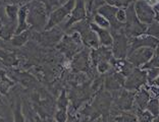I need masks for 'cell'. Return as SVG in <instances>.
<instances>
[{
	"label": "cell",
	"mask_w": 159,
	"mask_h": 122,
	"mask_svg": "<svg viewBox=\"0 0 159 122\" xmlns=\"http://www.w3.org/2000/svg\"><path fill=\"white\" fill-rule=\"evenodd\" d=\"M125 11H126V20L125 27L122 28L124 34L129 38L139 37V36L145 35L148 30V26L141 23L138 17H137L134 3L129 7H126Z\"/></svg>",
	"instance_id": "cell-1"
},
{
	"label": "cell",
	"mask_w": 159,
	"mask_h": 122,
	"mask_svg": "<svg viewBox=\"0 0 159 122\" xmlns=\"http://www.w3.org/2000/svg\"><path fill=\"white\" fill-rule=\"evenodd\" d=\"M48 11L45 5L39 0H34L29 3L28 11V24L31 28H45L47 21H48Z\"/></svg>",
	"instance_id": "cell-2"
},
{
	"label": "cell",
	"mask_w": 159,
	"mask_h": 122,
	"mask_svg": "<svg viewBox=\"0 0 159 122\" xmlns=\"http://www.w3.org/2000/svg\"><path fill=\"white\" fill-rule=\"evenodd\" d=\"M70 30L68 31V33H73V32H77V33L81 36L82 41L86 45L87 47H91L92 49H97L100 47L99 39L97 34L92 30L91 23L87 21L86 20L79 21V23L75 24L74 26H71Z\"/></svg>",
	"instance_id": "cell-3"
},
{
	"label": "cell",
	"mask_w": 159,
	"mask_h": 122,
	"mask_svg": "<svg viewBox=\"0 0 159 122\" xmlns=\"http://www.w3.org/2000/svg\"><path fill=\"white\" fill-rule=\"evenodd\" d=\"M70 35L63 36L62 39L58 43V49L64 53L68 59H71L83 50V41L82 38L77 32L68 33Z\"/></svg>",
	"instance_id": "cell-4"
},
{
	"label": "cell",
	"mask_w": 159,
	"mask_h": 122,
	"mask_svg": "<svg viewBox=\"0 0 159 122\" xmlns=\"http://www.w3.org/2000/svg\"><path fill=\"white\" fill-rule=\"evenodd\" d=\"M92 63L97 67L99 72L104 73L110 69V60L112 59V51L109 47H99L97 49H92L90 53Z\"/></svg>",
	"instance_id": "cell-5"
},
{
	"label": "cell",
	"mask_w": 159,
	"mask_h": 122,
	"mask_svg": "<svg viewBox=\"0 0 159 122\" xmlns=\"http://www.w3.org/2000/svg\"><path fill=\"white\" fill-rule=\"evenodd\" d=\"M111 35L113 38V43L111 46L113 57L116 59L126 58L129 49V38L124 34L122 30L111 31Z\"/></svg>",
	"instance_id": "cell-6"
},
{
	"label": "cell",
	"mask_w": 159,
	"mask_h": 122,
	"mask_svg": "<svg viewBox=\"0 0 159 122\" xmlns=\"http://www.w3.org/2000/svg\"><path fill=\"white\" fill-rule=\"evenodd\" d=\"M75 0H67L63 5H61L57 9L54 10L53 12L49 14L48 21L44 30H51V28H55L56 26H58L59 24H61L62 21L70 16V14L71 12V10L75 7Z\"/></svg>",
	"instance_id": "cell-7"
},
{
	"label": "cell",
	"mask_w": 159,
	"mask_h": 122,
	"mask_svg": "<svg viewBox=\"0 0 159 122\" xmlns=\"http://www.w3.org/2000/svg\"><path fill=\"white\" fill-rule=\"evenodd\" d=\"M148 84L147 71L140 67H135L134 70L125 77L124 88L129 92H138Z\"/></svg>",
	"instance_id": "cell-8"
},
{
	"label": "cell",
	"mask_w": 159,
	"mask_h": 122,
	"mask_svg": "<svg viewBox=\"0 0 159 122\" xmlns=\"http://www.w3.org/2000/svg\"><path fill=\"white\" fill-rule=\"evenodd\" d=\"M134 7H135V11L137 14V17L139 19L141 23L150 26L153 23H155V15L156 12L146 0H137L134 2Z\"/></svg>",
	"instance_id": "cell-9"
},
{
	"label": "cell",
	"mask_w": 159,
	"mask_h": 122,
	"mask_svg": "<svg viewBox=\"0 0 159 122\" xmlns=\"http://www.w3.org/2000/svg\"><path fill=\"white\" fill-rule=\"evenodd\" d=\"M154 52L155 49L152 48H138L134 51L129 52L126 59L129 60V62L133 64L134 67H142L147 62H149L154 55Z\"/></svg>",
	"instance_id": "cell-10"
},
{
	"label": "cell",
	"mask_w": 159,
	"mask_h": 122,
	"mask_svg": "<svg viewBox=\"0 0 159 122\" xmlns=\"http://www.w3.org/2000/svg\"><path fill=\"white\" fill-rule=\"evenodd\" d=\"M118 8L117 7L108 5V4H103L101 5L98 9H97V13L103 15L105 19L109 21L111 31H120L122 28L125 27V24L119 23L116 19V12Z\"/></svg>",
	"instance_id": "cell-11"
},
{
	"label": "cell",
	"mask_w": 159,
	"mask_h": 122,
	"mask_svg": "<svg viewBox=\"0 0 159 122\" xmlns=\"http://www.w3.org/2000/svg\"><path fill=\"white\" fill-rule=\"evenodd\" d=\"M158 45H159V40L152 37V36L145 34V35L139 36V37L129 38V52L134 51V50H136L138 48H143V47L156 49Z\"/></svg>",
	"instance_id": "cell-12"
},
{
	"label": "cell",
	"mask_w": 159,
	"mask_h": 122,
	"mask_svg": "<svg viewBox=\"0 0 159 122\" xmlns=\"http://www.w3.org/2000/svg\"><path fill=\"white\" fill-rule=\"evenodd\" d=\"M87 17V9L85 6L84 0H75V7L71 10V12L68 16V19L64 26V30H68L75 24L86 20Z\"/></svg>",
	"instance_id": "cell-13"
},
{
	"label": "cell",
	"mask_w": 159,
	"mask_h": 122,
	"mask_svg": "<svg viewBox=\"0 0 159 122\" xmlns=\"http://www.w3.org/2000/svg\"><path fill=\"white\" fill-rule=\"evenodd\" d=\"M38 41L43 46H53L59 43L63 36L59 30L53 28L51 30H46L44 33L38 35Z\"/></svg>",
	"instance_id": "cell-14"
},
{
	"label": "cell",
	"mask_w": 159,
	"mask_h": 122,
	"mask_svg": "<svg viewBox=\"0 0 159 122\" xmlns=\"http://www.w3.org/2000/svg\"><path fill=\"white\" fill-rule=\"evenodd\" d=\"M151 98H152V97H151L150 93L148 92V89L143 87L135 94L132 109L135 110V113L138 112L140 110H146L148 102L150 101Z\"/></svg>",
	"instance_id": "cell-15"
},
{
	"label": "cell",
	"mask_w": 159,
	"mask_h": 122,
	"mask_svg": "<svg viewBox=\"0 0 159 122\" xmlns=\"http://www.w3.org/2000/svg\"><path fill=\"white\" fill-rule=\"evenodd\" d=\"M125 81V76H124L121 73L115 71L113 68L111 69L110 73L106 76L105 80V87L107 89L110 91H117L120 89V87H124Z\"/></svg>",
	"instance_id": "cell-16"
},
{
	"label": "cell",
	"mask_w": 159,
	"mask_h": 122,
	"mask_svg": "<svg viewBox=\"0 0 159 122\" xmlns=\"http://www.w3.org/2000/svg\"><path fill=\"white\" fill-rule=\"evenodd\" d=\"M110 64L112 68L117 71V72L121 73L124 76H128L129 74H131V72L134 70V67L133 64L131 62H129V60L126 58L124 59H116L112 57V59L110 60Z\"/></svg>",
	"instance_id": "cell-17"
},
{
	"label": "cell",
	"mask_w": 159,
	"mask_h": 122,
	"mask_svg": "<svg viewBox=\"0 0 159 122\" xmlns=\"http://www.w3.org/2000/svg\"><path fill=\"white\" fill-rule=\"evenodd\" d=\"M91 28H92V30L97 34V36H98L100 45L104 46V47L111 48L112 43H113V38H112V35H111L110 32L108 31L107 28H102L98 27L94 23H91Z\"/></svg>",
	"instance_id": "cell-18"
},
{
	"label": "cell",
	"mask_w": 159,
	"mask_h": 122,
	"mask_svg": "<svg viewBox=\"0 0 159 122\" xmlns=\"http://www.w3.org/2000/svg\"><path fill=\"white\" fill-rule=\"evenodd\" d=\"M89 52L88 50L83 49L81 52L78 53L77 55L74 57L73 59V66L74 69L75 70H81V71H86L89 69Z\"/></svg>",
	"instance_id": "cell-19"
},
{
	"label": "cell",
	"mask_w": 159,
	"mask_h": 122,
	"mask_svg": "<svg viewBox=\"0 0 159 122\" xmlns=\"http://www.w3.org/2000/svg\"><path fill=\"white\" fill-rule=\"evenodd\" d=\"M28 11H29V3L20 6L19 14H17V27L14 35H20L25 31H28L30 24H28Z\"/></svg>",
	"instance_id": "cell-20"
},
{
	"label": "cell",
	"mask_w": 159,
	"mask_h": 122,
	"mask_svg": "<svg viewBox=\"0 0 159 122\" xmlns=\"http://www.w3.org/2000/svg\"><path fill=\"white\" fill-rule=\"evenodd\" d=\"M135 94H136V93L129 92V91L120 92V94L118 95L116 100H115L116 105L122 110H131L133 108Z\"/></svg>",
	"instance_id": "cell-21"
},
{
	"label": "cell",
	"mask_w": 159,
	"mask_h": 122,
	"mask_svg": "<svg viewBox=\"0 0 159 122\" xmlns=\"http://www.w3.org/2000/svg\"><path fill=\"white\" fill-rule=\"evenodd\" d=\"M39 1H41L43 4L45 5L47 11L50 14L55 9L58 8V7L63 5L67 0H39Z\"/></svg>",
	"instance_id": "cell-22"
},
{
	"label": "cell",
	"mask_w": 159,
	"mask_h": 122,
	"mask_svg": "<svg viewBox=\"0 0 159 122\" xmlns=\"http://www.w3.org/2000/svg\"><path fill=\"white\" fill-rule=\"evenodd\" d=\"M141 68L144 70L150 69V68H159V45L157 46V48L155 49L154 55L152 58L150 59L149 62H147L145 65H143Z\"/></svg>",
	"instance_id": "cell-23"
},
{
	"label": "cell",
	"mask_w": 159,
	"mask_h": 122,
	"mask_svg": "<svg viewBox=\"0 0 159 122\" xmlns=\"http://www.w3.org/2000/svg\"><path fill=\"white\" fill-rule=\"evenodd\" d=\"M146 110L149 111L155 118L159 117V99L158 98H151L150 101L148 102Z\"/></svg>",
	"instance_id": "cell-24"
},
{
	"label": "cell",
	"mask_w": 159,
	"mask_h": 122,
	"mask_svg": "<svg viewBox=\"0 0 159 122\" xmlns=\"http://www.w3.org/2000/svg\"><path fill=\"white\" fill-rule=\"evenodd\" d=\"M106 4L117 7V8H126L135 2V0H104Z\"/></svg>",
	"instance_id": "cell-25"
},
{
	"label": "cell",
	"mask_w": 159,
	"mask_h": 122,
	"mask_svg": "<svg viewBox=\"0 0 159 122\" xmlns=\"http://www.w3.org/2000/svg\"><path fill=\"white\" fill-rule=\"evenodd\" d=\"M138 118V122H153L155 117L148 110H140L135 113Z\"/></svg>",
	"instance_id": "cell-26"
},
{
	"label": "cell",
	"mask_w": 159,
	"mask_h": 122,
	"mask_svg": "<svg viewBox=\"0 0 159 122\" xmlns=\"http://www.w3.org/2000/svg\"><path fill=\"white\" fill-rule=\"evenodd\" d=\"M29 36H30V31H25L20 35L14 36V38L12 39L11 42L16 46H21L27 42V40L29 39Z\"/></svg>",
	"instance_id": "cell-27"
},
{
	"label": "cell",
	"mask_w": 159,
	"mask_h": 122,
	"mask_svg": "<svg viewBox=\"0 0 159 122\" xmlns=\"http://www.w3.org/2000/svg\"><path fill=\"white\" fill-rule=\"evenodd\" d=\"M94 24H97L98 27L102 28H110V24L109 21H108L105 17L103 15H101L99 13H96L95 15H94Z\"/></svg>",
	"instance_id": "cell-28"
},
{
	"label": "cell",
	"mask_w": 159,
	"mask_h": 122,
	"mask_svg": "<svg viewBox=\"0 0 159 122\" xmlns=\"http://www.w3.org/2000/svg\"><path fill=\"white\" fill-rule=\"evenodd\" d=\"M146 34L152 36V37L159 40V24L157 23H153L152 24L148 26V30L146 32Z\"/></svg>",
	"instance_id": "cell-29"
},
{
	"label": "cell",
	"mask_w": 159,
	"mask_h": 122,
	"mask_svg": "<svg viewBox=\"0 0 159 122\" xmlns=\"http://www.w3.org/2000/svg\"><path fill=\"white\" fill-rule=\"evenodd\" d=\"M146 71H147L148 84L151 85L159 75V68H150V69H147Z\"/></svg>",
	"instance_id": "cell-30"
},
{
	"label": "cell",
	"mask_w": 159,
	"mask_h": 122,
	"mask_svg": "<svg viewBox=\"0 0 159 122\" xmlns=\"http://www.w3.org/2000/svg\"><path fill=\"white\" fill-rule=\"evenodd\" d=\"M117 122H138V118L136 115L131 113H124L117 118Z\"/></svg>",
	"instance_id": "cell-31"
},
{
	"label": "cell",
	"mask_w": 159,
	"mask_h": 122,
	"mask_svg": "<svg viewBox=\"0 0 159 122\" xmlns=\"http://www.w3.org/2000/svg\"><path fill=\"white\" fill-rule=\"evenodd\" d=\"M116 19L119 23L121 24H125L126 20V11L125 8H118L117 12H116Z\"/></svg>",
	"instance_id": "cell-32"
},
{
	"label": "cell",
	"mask_w": 159,
	"mask_h": 122,
	"mask_svg": "<svg viewBox=\"0 0 159 122\" xmlns=\"http://www.w3.org/2000/svg\"><path fill=\"white\" fill-rule=\"evenodd\" d=\"M14 2L13 4H16V3H23L24 4H28V3H31L32 1H34V0H12Z\"/></svg>",
	"instance_id": "cell-33"
},
{
	"label": "cell",
	"mask_w": 159,
	"mask_h": 122,
	"mask_svg": "<svg viewBox=\"0 0 159 122\" xmlns=\"http://www.w3.org/2000/svg\"><path fill=\"white\" fill-rule=\"evenodd\" d=\"M151 85H158V87H159V75H158V76H157V78H156V80H155L153 82H152V84H151Z\"/></svg>",
	"instance_id": "cell-34"
},
{
	"label": "cell",
	"mask_w": 159,
	"mask_h": 122,
	"mask_svg": "<svg viewBox=\"0 0 159 122\" xmlns=\"http://www.w3.org/2000/svg\"><path fill=\"white\" fill-rule=\"evenodd\" d=\"M153 8L155 10V12H159V2H157L156 4L153 6Z\"/></svg>",
	"instance_id": "cell-35"
},
{
	"label": "cell",
	"mask_w": 159,
	"mask_h": 122,
	"mask_svg": "<svg viewBox=\"0 0 159 122\" xmlns=\"http://www.w3.org/2000/svg\"><path fill=\"white\" fill-rule=\"evenodd\" d=\"M155 23L159 24V12H156V15H155Z\"/></svg>",
	"instance_id": "cell-36"
},
{
	"label": "cell",
	"mask_w": 159,
	"mask_h": 122,
	"mask_svg": "<svg viewBox=\"0 0 159 122\" xmlns=\"http://www.w3.org/2000/svg\"><path fill=\"white\" fill-rule=\"evenodd\" d=\"M153 122H159V118H155Z\"/></svg>",
	"instance_id": "cell-37"
},
{
	"label": "cell",
	"mask_w": 159,
	"mask_h": 122,
	"mask_svg": "<svg viewBox=\"0 0 159 122\" xmlns=\"http://www.w3.org/2000/svg\"><path fill=\"white\" fill-rule=\"evenodd\" d=\"M1 12H2V10L0 9V17H1Z\"/></svg>",
	"instance_id": "cell-38"
}]
</instances>
